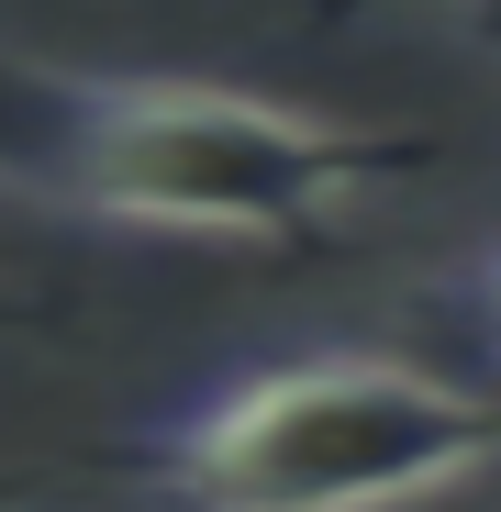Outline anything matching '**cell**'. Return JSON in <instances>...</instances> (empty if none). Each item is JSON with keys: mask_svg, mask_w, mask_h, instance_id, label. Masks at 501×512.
Here are the masks:
<instances>
[{"mask_svg": "<svg viewBox=\"0 0 501 512\" xmlns=\"http://www.w3.org/2000/svg\"><path fill=\"white\" fill-rule=\"evenodd\" d=\"M501 457V412L401 368V357H290L167 435H145V479L223 512H323V501H412Z\"/></svg>", "mask_w": 501, "mask_h": 512, "instance_id": "cell-2", "label": "cell"}, {"mask_svg": "<svg viewBox=\"0 0 501 512\" xmlns=\"http://www.w3.org/2000/svg\"><path fill=\"white\" fill-rule=\"evenodd\" d=\"M323 12H412V23H446V34L501 56V0H323Z\"/></svg>", "mask_w": 501, "mask_h": 512, "instance_id": "cell-3", "label": "cell"}, {"mask_svg": "<svg viewBox=\"0 0 501 512\" xmlns=\"http://www.w3.org/2000/svg\"><path fill=\"white\" fill-rule=\"evenodd\" d=\"M401 134H346L201 78H78L45 56H0V190L56 212L201 234V245H312L379 179H401Z\"/></svg>", "mask_w": 501, "mask_h": 512, "instance_id": "cell-1", "label": "cell"}, {"mask_svg": "<svg viewBox=\"0 0 501 512\" xmlns=\"http://www.w3.org/2000/svg\"><path fill=\"white\" fill-rule=\"evenodd\" d=\"M0 323H12V301H0Z\"/></svg>", "mask_w": 501, "mask_h": 512, "instance_id": "cell-5", "label": "cell"}, {"mask_svg": "<svg viewBox=\"0 0 501 512\" xmlns=\"http://www.w3.org/2000/svg\"><path fill=\"white\" fill-rule=\"evenodd\" d=\"M468 312H479V323H490V346H501V245H490V256H479V268H468Z\"/></svg>", "mask_w": 501, "mask_h": 512, "instance_id": "cell-4", "label": "cell"}]
</instances>
